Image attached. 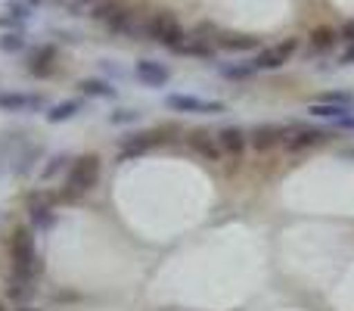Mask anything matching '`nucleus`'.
Masks as SVG:
<instances>
[{
  "instance_id": "nucleus-33",
  "label": "nucleus",
  "mask_w": 354,
  "mask_h": 311,
  "mask_svg": "<svg viewBox=\"0 0 354 311\" xmlns=\"http://www.w3.org/2000/svg\"><path fill=\"white\" fill-rule=\"evenodd\" d=\"M16 311H41V308H35V305H16Z\"/></svg>"
},
{
  "instance_id": "nucleus-15",
  "label": "nucleus",
  "mask_w": 354,
  "mask_h": 311,
  "mask_svg": "<svg viewBox=\"0 0 354 311\" xmlns=\"http://www.w3.org/2000/svg\"><path fill=\"white\" fill-rule=\"evenodd\" d=\"M37 106H41V97H31V94H0L3 112H31Z\"/></svg>"
},
{
  "instance_id": "nucleus-3",
  "label": "nucleus",
  "mask_w": 354,
  "mask_h": 311,
  "mask_svg": "<svg viewBox=\"0 0 354 311\" xmlns=\"http://www.w3.org/2000/svg\"><path fill=\"white\" fill-rule=\"evenodd\" d=\"M149 37L168 50H180L183 41H187V31H183L180 19H177L171 10H156L153 22H149Z\"/></svg>"
},
{
  "instance_id": "nucleus-35",
  "label": "nucleus",
  "mask_w": 354,
  "mask_h": 311,
  "mask_svg": "<svg viewBox=\"0 0 354 311\" xmlns=\"http://www.w3.org/2000/svg\"><path fill=\"white\" fill-rule=\"evenodd\" d=\"M0 311H6V305H3V302H0Z\"/></svg>"
},
{
  "instance_id": "nucleus-12",
  "label": "nucleus",
  "mask_w": 354,
  "mask_h": 311,
  "mask_svg": "<svg viewBox=\"0 0 354 311\" xmlns=\"http://www.w3.org/2000/svg\"><path fill=\"white\" fill-rule=\"evenodd\" d=\"M283 137H286V128H280V125H255V128L249 131V143L258 153L274 150L277 143H283Z\"/></svg>"
},
{
  "instance_id": "nucleus-26",
  "label": "nucleus",
  "mask_w": 354,
  "mask_h": 311,
  "mask_svg": "<svg viewBox=\"0 0 354 311\" xmlns=\"http://www.w3.org/2000/svg\"><path fill=\"white\" fill-rule=\"evenodd\" d=\"M140 116H143L140 109H128V106H124V109H112L109 112V125H137L140 122Z\"/></svg>"
},
{
  "instance_id": "nucleus-1",
  "label": "nucleus",
  "mask_w": 354,
  "mask_h": 311,
  "mask_svg": "<svg viewBox=\"0 0 354 311\" xmlns=\"http://www.w3.org/2000/svg\"><path fill=\"white\" fill-rule=\"evenodd\" d=\"M10 262H12V274L35 281L44 271V265L37 262V249H35V231L28 224L12 227L10 233Z\"/></svg>"
},
{
  "instance_id": "nucleus-20",
  "label": "nucleus",
  "mask_w": 354,
  "mask_h": 311,
  "mask_svg": "<svg viewBox=\"0 0 354 311\" xmlns=\"http://www.w3.org/2000/svg\"><path fill=\"white\" fill-rule=\"evenodd\" d=\"M354 109H345V106H336V103H317L314 100L311 106H308V116H314V118H330V122H342L345 116H351Z\"/></svg>"
},
{
  "instance_id": "nucleus-21",
  "label": "nucleus",
  "mask_w": 354,
  "mask_h": 311,
  "mask_svg": "<svg viewBox=\"0 0 354 311\" xmlns=\"http://www.w3.org/2000/svg\"><path fill=\"white\" fill-rule=\"evenodd\" d=\"M78 112H81V100H62V103L50 106L47 122L50 125H62V122H68V118H75Z\"/></svg>"
},
{
  "instance_id": "nucleus-31",
  "label": "nucleus",
  "mask_w": 354,
  "mask_h": 311,
  "mask_svg": "<svg viewBox=\"0 0 354 311\" xmlns=\"http://www.w3.org/2000/svg\"><path fill=\"white\" fill-rule=\"evenodd\" d=\"M339 41H345V44H351L354 47V19H348V22L339 28Z\"/></svg>"
},
{
  "instance_id": "nucleus-27",
  "label": "nucleus",
  "mask_w": 354,
  "mask_h": 311,
  "mask_svg": "<svg viewBox=\"0 0 354 311\" xmlns=\"http://www.w3.org/2000/svg\"><path fill=\"white\" fill-rule=\"evenodd\" d=\"M317 103H336V106H345V109H354V97L345 91H333V94H324Z\"/></svg>"
},
{
  "instance_id": "nucleus-4",
  "label": "nucleus",
  "mask_w": 354,
  "mask_h": 311,
  "mask_svg": "<svg viewBox=\"0 0 354 311\" xmlns=\"http://www.w3.org/2000/svg\"><path fill=\"white\" fill-rule=\"evenodd\" d=\"M295 50H299V37H289V41H280V44H274V47H264L252 56V69H255V72H274V69H283Z\"/></svg>"
},
{
  "instance_id": "nucleus-28",
  "label": "nucleus",
  "mask_w": 354,
  "mask_h": 311,
  "mask_svg": "<svg viewBox=\"0 0 354 311\" xmlns=\"http://www.w3.org/2000/svg\"><path fill=\"white\" fill-rule=\"evenodd\" d=\"M6 12H10V22H25V19L31 16L25 0H12V3H6Z\"/></svg>"
},
{
  "instance_id": "nucleus-5",
  "label": "nucleus",
  "mask_w": 354,
  "mask_h": 311,
  "mask_svg": "<svg viewBox=\"0 0 354 311\" xmlns=\"http://www.w3.org/2000/svg\"><path fill=\"white\" fill-rule=\"evenodd\" d=\"M165 106L171 112H199V116H221V112H227L224 100H202V97H189V94H168Z\"/></svg>"
},
{
  "instance_id": "nucleus-25",
  "label": "nucleus",
  "mask_w": 354,
  "mask_h": 311,
  "mask_svg": "<svg viewBox=\"0 0 354 311\" xmlns=\"http://www.w3.org/2000/svg\"><path fill=\"white\" fill-rule=\"evenodd\" d=\"M25 35L22 31H3V35H0V50H3V53H22L25 50Z\"/></svg>"
},
{
  "instance_id": "nucleus-11",
  "label": "nucleus",
  "mask_w": 354,
  "mask_h": 311,
  "mask_svg": "<svg viewBox=\"0 0 354 311\" xmlns=\"http://www.w3.org/2000/svg\"><path fill=\"white\" fill-rule=\"evenodd\" d=\"M218 143H221V153L224 156H233V159H243L245 156V147H249V134L236 125H227V128L218 131Z\"/></svg>"
},
{
  "instance_id": "nucleus-8",
  "label": "nucleus",
  "mask_w": 354,
  "mask_h": 311,
  "mask_svg": "<svg viewBox=\"0 0 354 311\" xmlns=\"http://www.w3.org/2000/svg\"><path fill=\"white\" fill-rule=\"evenodd\" d=\"M187 143H189V150H193L196 156H202L205 162H221V143H218V134L214 131H208V128H193L187 134Z\"/></svg>"
},
{
  "instance_id": "nucleus-24",
  "label": "nucleus",
  "mask_w": 354,
  "mask_h": 311,
  "mask_svg": "<svg viewBox=\"0 0 354 311\" xmlns=\"http://www.w3.org/2000/svg\"><path fill=\"white\" fill-rule=\"evenodd\" d=\"M68 162H72V159H68L66 153L50 156V159H47V165L41 168V181H53V177L59 175V171H66V165H68Z\"/></svg>"
},
{
  "instance_id": "nucleus-17",
  "label": "nucleus",
  "mask_w": 354,
  "mask_h": 311,
  "mask_svg": "<svg viewBox=\"0 0 354 311\" xmlns=\"http://www.w3.org/2000/svg\"><path fill=\"white\" fill-rule=\"evenodd\" d=\"M218 47L227 50V53H249V50H258V37H252V35H221Z\"/></svg>"
},
{
  "instance_id": "nucleus-32",
  "label": "nucleus",
  "mask_w": 354,
  "mask_h": 311,
  "mask_svg": "<svg viewBox=\"0 0 354 311\" xmlns=\"http://www.w3.org/2000/svg\"><path fill=\"white\" fill-rule=\"evenodd\" d=\"M6 162H12V153H10V143L0 141V175L6 171Z\"/></svg>"
},
{
  "instance_id": "nucleus-30",
  "label": "nucleus",
  "mask_w": 354,
  "mask_h": 311,
  "mask_svg": "<svg viewBox=\"0 0 354 311\" xmlns=\"http://www.w3.org/2000/svg\"><path fill=\"white\" fill-rule=\"evenodd\" d=\"M221 75H227V78H249V75H255V69L252 66H221Z\"/></svg>"
},
{
  "instance_id": "nucleus-22",
  "label": "nucleus",
  "mask_w": 354,
  "mask_h": 311,
  "mask_svg": "<svg viewBox=\"0 0 354 311\" xmlns=\"http://www.w3.org/2000/svg\"><path fill=\"white\" fill-rule=\"evenodd\" d=\"M28 221L31 227H41V231H50L56 224V212L47 206H28Z\"/></svg>"
},
{
  "instance_id": "nucleus-9",
  "label": "nucleus",
  "mask_w": 354,
  "mask_h": 311,
  "mask_svg": "<svg viewBox=\"0 0 354 311\" xmlns=\"http://www.w3.org/2000/svg\"><path fill=\"white\" fill-rule=\"evenodd\" d=\"M134 75L147 87H165L168 81H171V69H168L165 62H156V60H137Z\"/></svg>"
},
{
  "instance_id": "nucleus-7",
  "label": "nucleus",
  "mask_w": 354,
  "mask_h": 311,
  "mask_svg": "<svg viewBox=\"0 0 354 311\" xmlns=\"http://www.w3.org/2000/svg\"><path fill=\"white\" fill-rule=\"evenodd\" d=\"M333 134L330 131H320V128H286V137H283V147L289 153H301V150H311V147H324L330 143Z\"/></svg>"
},
{
  "instance_id": "nucleus-6",
  "label": "nucleus",
  "mask_w": 354,
  "mask_h": 311,
  "mask_svg": "<svg viewBox=\"0 0 354 311\" xmlns=\"http://www.w3.org/2000/svg\"><path fill=\"white\" fill-rule=\"evenodd\" d=\"M91 19L103 22L112 35H124V31H128V19H131V6L122 3V0H103V3L91 12Z\"/></svg>"
},
{
  "instance_id": "nucleus-2",
  "label": "nucleus",
  "mask_w": 354,
  "mask_h": 311,
  "mask_svg": "<svg viewBox=\"0 0 354 311\" xmlns=\"http://www.w3.org/2000/svg\"><path fill=\"white\" fill-rule=\"evenodd\" d=\"M100 171H103V162H100L97 153H84L78 156L72 165H68V175H66V190H62V199H78L84 196L91 187H97L100 181Z\"/></svg>"
},
{
  "instance_id": "nucleus-13",
  "label": "nucleus",
  "mask_w": 354,
  "mask_h": 311,
  "mask_svg": "<svg viewBox=\"0 0 354 311\" xmlns=\"http://www.w3.org/2000/svg\"><path fill=\"white\" fill-rule=\"evenodd\" d=\"M165 131H140V134H128L122 141V156H137V153H147L149 147L165 141Z\"/></svg>"
},
{
  "instance_id": "nucleus-16",
  "label": "nucleus",
  "mask_w": 354,
  "mask_h": 311,
  "mask_svg": "<svg viewBox=\"0 0 354 311\" xmlns=\"http://www.w3.org/2000/svg\"><path fill=\"white\" fill-rule=\"evenodd\" d=\"M308 44H311L314 53H326V50H333L339 44V31L330 28V25H320V28H314L308 35Z\"/></svg>"
},
{
  "instance_id": "nucleus-18",
  "label": "nucleus",
  "mask_w": 354,
  "mask_h": 311,
  "mask_svg": "<svg viewBox=\"0 0 354 311\" xmlns=\"http://www.w3.org/2000/svg\"><path fill=\"white\" fill-rule=\"evenodd\" d=\"M37 156H41V150H37L35 143H25L22 150H16V153H12V165H10V168L16 171L19 177H25V175H28L31 168H35Z\"/></svg>"
},
{
  "instance_id": "nucleus-34",
  "label": "nucleus",
  "mask_w": 354,
  "mask_h": 311,
  "mask_svg": "<svg viewBox=\"0 0 354 311\" xmlns=\"http://www.w3.org/2000/svg\"><path fill=\"white\" fill-rule=\"evenodd\" d=\"M25 3H28V6H31V3H41V0H25Z\"/></svg>"
},
{
  "instance_id": "nucleus-29",
  "label": "nucleus",
  "mask_w": 354,
  "mask_h": 311,
  "mask_svg": "<svg viewBox=\"0 0 354 311\" xmlns=\"http://www.w3.org/2000/svg\"><path fill=\"white\" fill-rule=\"evenodd\" d=\"M100 3H103V0H72V3H68V10H72V16H84V12L97 10Z\"/></svg>"
},
{
  "instance_id": "nucleus-14",
  "label": "nucleus",
  "mask_w": 354,
  "mask_h": 311,
  "mask_svg": "<svg viewBox=\"0 0 354 311\" xmlns=\"http://www.w3.org/2000/svg\"><path fill=\"white\" fill-rule=\"evenodd\" d=\"M35 281H25V277L19 274H10L6 277V299L16 302V305H28V299L35 296V287H31Z\"/></svg>"
},
{
  "instance_id": "nucleus-19",
  "label": "nucleus",
  "mask_w": 354,
  "mask_h": 311,
  "mask_svg": "<svg viewBox=\"0 0 354 311\" xmlns=\"http://www.w3.org/2000/svg\"><path fill=\"white\" fill-rule=\"evenodd\" d=\"M78 91L84 94V97H97V100H112L118 94L115 87H112L109 81H103V78H81Z\"/></svg>"
},
{
  "instance_id": "nucleus-23",
  "label": "nucleus",
  "mask_w": 354,
  "mask_h": 311,
  "mask_svg": "<svg viewBox=\"0 0 354 311\" xmlns=\"http://www.w3.org/2000/svg\"><path fill=\"white\" fill-rule=\"evenodd\" d=\"M149 22L153 16H143V10H131V19H128V37H140V35H149Z\"/></svg>"
},
{
  "instance_id": "nucleus-10",
  "label": "nucleus",
  "mask_w": 354,
  "mask_h": 311,
  "mask_svg": "<svg viewBox=\"0 0 354 311\" xmlns=\"http://www.w3.org/2000/svg\"><path fill=\"white\" fill-rule=\"evenodd\" d=\"M28 72L35 78H50L56 72V47L53 44H44V47H35L28 53Z\"/></svg>"
}]
</instances>
